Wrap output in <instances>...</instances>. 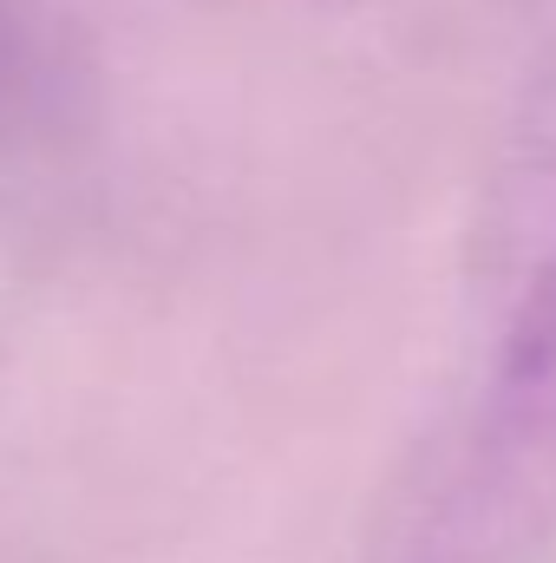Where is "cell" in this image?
I'll list each match as a JSON object with an SVG mask.
<instances>
[{
  "mask_svg": "<svg viewBox=\"0 0 556 563\" xmlns=\"http://www.w3.org/2000/svg\"><path fill=\"white\" fill-rule=\"evenodd\" d=\"M556 538V236L432 445L407 505V563H531Z\"/></svg>",
  "mask_w": 556,
  "mask_h": 563,
  "instance_id": "1",
  "label": "cell"
}]
</instances>
